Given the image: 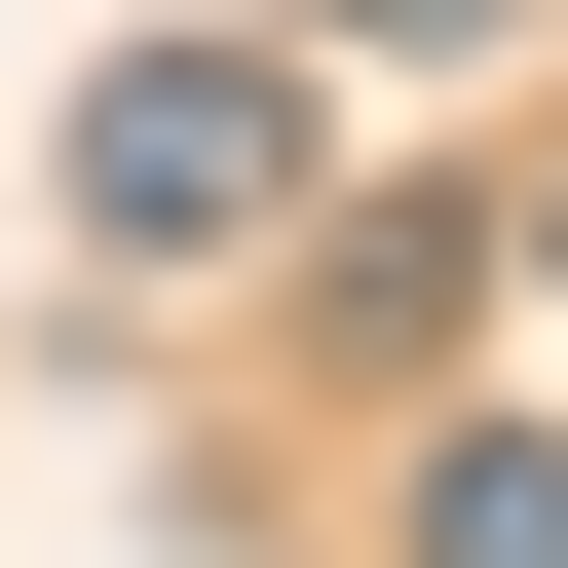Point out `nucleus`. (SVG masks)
Returning <instances> with one entry per match:
<instances>
[{"mask_svg":"<svg viewBox=\"0 0 568 568\" xmlns=\"http://www.w3.org/2000/svg\"><path fill=\"white\" fill-rule=\"evenodd\" d=\"M77 227L114 265H265V227H304V77H265V39H152L77 114Z\"/></svg>","mask_w":568,"mask_h":568,"instance_id":"nucleus-1","label":"nucleus"},{"mask_svg":"<svg viewBox=\"0 0 568 568\" xmlns=\"http://www.w3.org/2000/svg\"><path fill=\"white\" fill-rule=\"evenodd\" d=\"M417 568H568V455H530V417H455V455H417Z\"/></svg>","mask_w":568,"mask_h":568,"instance_id":"nucleus-2","label":"nucleus"},{"mask_svg":"<svg viewBox=\"0 0 568 568\" xmlns=\"http://www.w3.org/2000/svg\"><path fill=\"white\" fill-rule=\"evenodd\" d=\"M530 265H568V227H530Z\"/></svg>","mask_w":568,"mask_h":568,"instance_id":"nucleus-3","label":"nucleus"}]
</instances>
